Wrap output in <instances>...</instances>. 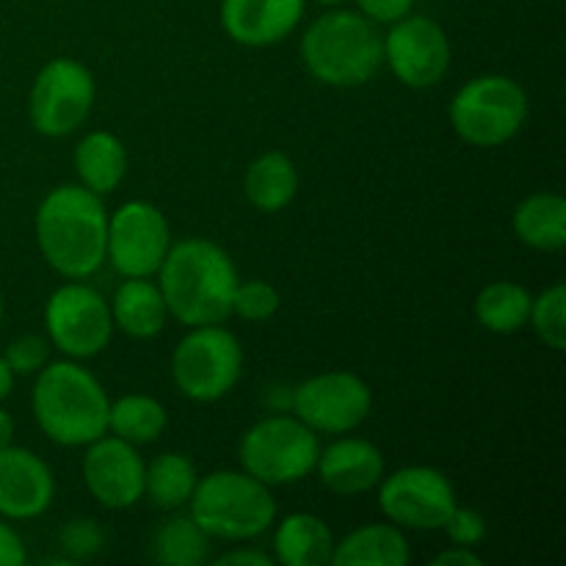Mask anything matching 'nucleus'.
I'll return each mask as SVG.
<instances>
[{
    "instance_id": "nucleus-35",
    "label": "nucleus",
    "mask_w": 566,
    "mask_h": 566,
    "mask_svg": "<svg viewBox=\"0 0 566 566\" xmlns=\"http://www.w3.org/2000/svg\"><path fill=\"white\" fill-rule=\"evenodd\" d=\"M28 562V551L22 536L0 517V566H22Z\"/></svg>"
},
{
    "instance_id": "nucleus-28",
    "label": "nucleus",
    "mask_w": 566,
    "mask_h": 566,
    "mask_svg": "<svg viewBox=\"0 0 566 566\" xmlns=\"http://www.w3.org/2000/svg\"><path fill=\"white\" fill-rule=\"evenodd\" d=\"M153 556L164 566H202L210 556V536L191 514L171 517L155 534Z\"/></svg>"
},
{
    "instance_id": "nucleus-2",
    "label": "nucleus",
    "mask_w": 566,
    "mask_h": 566,
    "mask_svg": "<svg viewBox=\"0 0 566 566\" xmlns=\"http://www.w3.org/2000/svg\"><path fill=\"white\" fill-rule=\"evenodd\" d=\"M155 276L169 318L186 329L224 324L232 315V296L241 276L219 243L208 238H186L171 243Z\"/></svg>"
},
{
    "instance_id": "nucleus-27",
    "label": "nucleus",
    "mask_w": 566,
    "mask_h": 566,
    "mask_svg": "<svg viewBox=\"0 0 566 566\" xmlns=\"http://www.w3.org/2000/svg\"><path fill=\"white\" fill-rule=\"evenodd\" d=\"M197 464L186 457V453H158L153 462L147 464V475H144V495L164 512H177V509L188 506L193 490H197Z\"/></svg>"
},
{
    "instance_id": "nucleus-26",
    "label": "nucleus",
    "mask_w": 566,
    "mask_h": 566,
    "mask_svg": "<svg viewBox=\"0 0 566 566\" xmlns=\"http://www.w3.org/2000/svg\"><path fill=\"white\" fill-rule=\"evenodd\" d=\"M169 426V412L164 403L144 392H130L108 407V434L130 442V446H149L164 437Z\"/></svg>"
},
{
    "instance_id": "nucleus-8",
    "label": "nucleus",
    "mask_w": 566,
    "mask_h": 566,
    "mask_svg": "<svg viewBox=\"0 0 566 566\" xmlns=\"http://www.w3.org/2000/svg\"><path fill=\"white\" fill-rule=\"evenodd\" d=\"M241 374V340L221 324L191 326L171 352V379L188 401H221L235 390Z\"/></svg>"
},
{
    "instance_id": "nucleus-3",
    "label": "nucleus",
    "mask_w": 566,
    "mask_h": 566,
    "mask_svg": "<svg viewBox=\"0 0 566 566\" xmlns=\"http://www.w3.org/2000/svg\"><path fill=\"white\" fill-rule=\"evenodd\" d=\"M111 398L77 359H55L36 374L31 409L36 426L61 448H86L108 434Z\"/></svg>"
},
{
    "instance_id": "nucleus-4",
    "label": "nucleus",
    "mask_w": 566,
    "mask_h": 566,
    "mask_svg": "<svg viewBox=\"0 0 566 566\" xmlns=\"http://www.w3.org/2000/svg\"><path fill=\"white\" fill-rule=\"evenodd\" d=\"M304 70L332 88H354L374 81L385 64L381 31L357 9L332 6L315 17L298 48Z\"/></svg>"
},
{
    "instance_id": "nucleus-10",
    "label": "nucleus",
    "mask_w": 566,
    "mask_h": 566,
    "mask_svg": "<svg viewBox=\"0 0 566 566\" xmlns=\"http://www.w3.org/2000/svg\"><path fill=\"white\" fill-rule=\"evenodd\" d=\"M44 332L50 346L59 348L64 357L83 363L108 348L114 318L97 287L83 280H70L55 287L44 304Z\"/></svg>"
},
{
    "instance_id": "nucleus-33",
    "label": "nucleus",
    "mask_w": 566,
    "mask_h": 566,
    "mask_svg": "<svg viewBox=\"0 0 566 566\" xmlns=\"http://www.w3.org/2000/svg\"><path fill=\"white\" fill-rule=\"evenodd\" d=\"M440 531H446L451 545L479 547L486 536V520L479 512H473V509H462L457 503V509L448 514L446 525Z\"/></svg>"
},
{
    "instance_id": "nucleus-1",
    "label": "nucleus",
    "mask_w": 566,
    "mask_h": 566,
    "mask_svg": "<svg viewBox=\"0 0 566 566\" xmlns=\"http://www.w3.org/2000/svg\"><path fill=\"white\" fill-rule=\"evenodd\" d=\"M36 247L64 280H88L105 263L108 210L103 197L81 182L50 188L36 208Z\"/></svg>"
},
{
    "instance_id": "nucleus-17",
    "label": "nucleus",
    "mask_w": 566,
    "mask_h": 566,
    "mask_svg": "<svg viewBox=\"0 0 566 566\" xmlns=\"http://www.w3.org/2000/svg\"><path fill=\"white\" fill-rule=\"evenodd\" d=\"M307 0H221V28L243 48H271L302 22Z\"/></svg>"
},
{
    "instance_id": "nucleus-20",
    "label": "nucleus",
    "mask_w": 566,
    "mask_h": 566,
    "mask_svg": "<svg viewBox=\"0 0 566 566\" xmlns=\"http://www.w3.org/2000/svg\"><path fill=\"white\" fill-rule=\"evenodd\" d=\"M335 534L324 517L310 512H293L276 523L274 562L282 566H326L332 564Z\"/></svg>"
},
{
    "instance_id": "nucleus-36",
    "label": "nucleus",
    "mask_w": 566,
    "mask_h": 566,
    "mask_svg": "<svg viewBox=\"0 0 566 566\" xmlns=\"http://www.w3.org/2000/svg\"><path fill=\"white\" fill-rule=\"evenodd\" d=\"M219 566H274V556L258 551V547H238V551L221 553L216 558Z\"/></svg>"
},
{
    "instance_id": "nucleus-12",
    "label": "nucleus",
    "mask_w": 566,
    "mask_h": 566,
    "mask_svg": "<svg viewBox=\"0 0 566 566\" xmlns=\"http://www.w3.org/2000/svg\"><path fill=\"white\" fill-rule=\"evenodd\" d=\"M171 227L164 210L144 199H130L108 213V238H105V260L116 274L155 276L169 254Z\"/></svg>"
},
{
    "instance_id": "nucleus-37",
    "label": "nucleus",
    "mask_w": 566,
    "mask_h": 566,
    "mask_svg": "<svg viewBox=\"0 0 566 566\" xmlns=\"http://www.w3.org/2000/svg\"><path fill=\"white\" fill-rule=\"evenodd\" d=\"M484 558L475 553V547H462V545H451L448 551H442L440 556L431 558V566H481Z\"/></svg>"
},
{
    "instance_id": "nucleus-5",
    "label": "nucleus",
    "mask_w": 566,
    "mask_h": 566,
    "mask_svg": "<svg viewBox=\"0 0 566 566\" xmlns=\"http://www.w3.org/2000/svg\"><path fill=\"white\" fill-rule=\"evenodd\" d=\"M188 506L199 528L221 542H252L276 523L271 486L243 470H213L202 475Z\"/></svg>"
},
{
    "instance_id": "nucleus-22",
    "label": "nucleus",
    "mask_w": 566,
    "mask_h": 566,
    "mask_svg": "<svg viewBox=\"0 0 566 566\" xmlns=\"http://www.w3.org/2000/svg\"><path fill=\"white\" fill-rule=\"evenodd\" d=\"M409 542L392 523H368L335 542L332 566H403L409 564Z\"/></svg>"
},
{
    "instance_id": "nucleus-40",
    "label": "nucleus",
    "mask_w": 566,
    "mask_h": 566,
    "mask_svg": "<svg viewBox=\"0 0 566 566\" xmlns=\"http://www.w3.org/2000/svg\"><path fill=\"white\" fill-rule=\"evenodd\" d=\"M313 3L326 6V9H332V6H340V3H346V0H313Z\"/></svg>"
},
{
    "instance_id": "nucleus-21",
    "label": "nucleus",
    "mask_w": 566,
    "mask_h": 566,
    "mask_svg": "<svg viewBox=\"0 0 566 566\" xmlns=\"http://www.w3.org/2000/svg\"><path fill=\"white\" fill-rule=\"evenodd\" d=\"M77 182L97 197H108L122 186L127 175V149L119 136L108 130H92L77 142L75 155Z\"/></svg>"
},
{
    "instance_id": "nucleus-24",
    "label": "nucleus",
    "mask_w": 566,
    "mask_h": 566,
    "mask_svg": "<svg viewBox=\"0 0 566 566\" xmlns=\"http://www.w3.org/2000/svg\"><path fill=\"white\" fill-rule=\"evenodd\" d=\"M243 193L260 213H280L298 193L296 164L276 149L258 155L243 177Z\"/></svg>"
},
{
    "instance_id": "nucleus-11",
    "label": "nucleus",
    "mask_w": 566,
    "mask_h": 566,
    "mask_svg": "<svg viewBox=\"0 0 566 566\" xmlns=\"http://www.w3.org/2000/svg\"><path fill=\"white\" fill-rule=\"evenodd\" d=\"M374 392L352 370H326L293 387L291 412L315 434H352L368 420Z\"/></svg>"
},
{
    "instance_id": "nucleus-29",
    "label": "nucleus",
    "mask_w": 566,
    "mask_h": 566,
    "mask_svg": "<svg viewBox=\"0 0 566 566\" xmlns=\"http://www.w3.org/2000/svg\"><path fill=\"white\" fill-rule=\"evenodd\" d=\"M528 324L534 326L536 337L553 352L566 348V287L564 282L547 287L531 302Z\"/></svg>"
},
{
    "instance_id": "nucleus-41",
    "label": "nucleus",
    "mask_w": 566,
    "mask_h": 566,
    "mask_svg": "<svg viewBox=\"0 0 566 566\" xmlns=\"http://www.w3.org/2000/svg\"><path fill=\"white\" fill-rule=\"evenodd\" d=\"M0 324H3V296H0Z\"/></svg>"
},
{
    "instance_id": "nucleus-34",
    "label": "nucleus",
    "mask_w": 566,
    "mask_h": 566,
    "mask_svg": "<svg viewBox=\"0 0 566 566\" xmlns=\"http://www.w3.org/2000/svg\"><path fill=\"white\" fill-rule=\"evenodd\" d=\"M418 0H357V11H363L376 25H390L415 9Z\"/></svg>"
},
{
    "instance_id": "nucleus-14",
    "label": "nucleus",
    "mask_w": 566,
    "mask_h": 566,
    "mask_svg": "<svg viewBox=\"0 0 566 566\" xmlns=\"http://www.w3.org/2000/svg\"><path fill=\"white\" fill-rule=\"evenodd\" d=\"M385 64L407 88H431L451 70V42L440 22L409 11L381 33Z\"/></svg>"
},
{
    "instance_id": "nucleus-39",
    "label": "nucleus",
    "mask_w": 566,
    "mask_h": 566,
    "mask_svg": "<svg viewBox=\"0 0 566 566\" xmlns=\"http://www.w3.org/2000/svg\"><path fill=\"white\" fill-rule=\"evenodd\" d=\"M14 379L17 376L11 374V368L6 365L3 354H0V401H6V398L11 396V390H14Z\"/></svg>"
},
{
    "instance_id": "nucleus-18",
    "label": "nucleus",
    "mask_w": 566,
    "mask_h": 566,
    "mask_svg": "<svg viewBox=\"0 0 566 566\" xmlns=\"http://www.w3.org/2000/svg\"><path fill=\"white\" fill-rule=\"evenodd\" d=\"M315 473L329 492L354 497L379 486V481L387 473V462L385 453L370 440L340 434L332 446L321 448Z\"/></svg>"
},
{
    "instance_id": "nucleus-6",
    "label": "nucleus",
    "mask_w": 566,
    "mask_h": 566,
    "mask_svg": "<svg viewBox=\"0 0 566 566\" xmlns=\"http://www.w3.org/2000/svg\"><path fill=\"white\" fill-rule=\"evenodd\" d=\"M321 434L293 412H274L249 426L238 446L241 470L265 486H291L315 473Z\"/></svg>"
},
{
    "instance_id": "nucleus-31",
    "label": "nucleus",
    "mask_w": 566,
    "mask_h": 566,
    "mask_svg": "<svg viewBox=\"0 0 566 566\" xmlns=\"http://www.w3.org/2000/svg\"><path fill=\"white\" fill-rule=\"evenodd\" d=\"M6 365L14 376H33L50 363V340L42 335H20L6 346Z\"/></svg>"
},
{
    "instance_id": "nucleus-13",
    "label": "nucleus",
    "mask_w": 566,
    "mask_h": 566,
    "mask_svg": "<svg viewBox=\"0 0 566 566\" xmlns=\"http://www.w3.org/2000/svg\"><path fill=\"white\" fill-rule=\"evenodd\" d=\"M376 490L387 523L403 531H440L459 503L451 479L426 464L385 473Z\"/></svg>"
},
{
    "instance_id": "nucleus-30",
    "label": "nucleus",
    "mask_w": 566,
    "mask_h": 566,
    "mask_svg": "<svg viewBox=\"0 0 566 566\" xmlns=\"http://www.w3.org/2000/svg\"><path fill=\"white\" fill-rule=\"evenodd\" d=\"M280 313V291L265 280H238L235 296H232V315L249 321V324H263Z\"/></svg>"
},
{
    "instance_id": "nucleus-38",
    "label": "nucleus",
    "mask_w": 566,
    "mask_h": 566,
    "mask_svg": "<svg viewBox=\"0 0 566 566\" xmlns=\"http://www.w3.org/2000/svg\"><path fill=\"white\" fill-rule=\"evenodd\" d=\"M11 440H14V418L0 407V451L11 446Z\"/></svg>"
},
{
    "instance_id": "nucleus-15",
    "label": "nucleus",
    "mask_w": 566,
    "mask_h": 566,
    "mask_svg": "<svg viewBox=\"0 0 566 566\" xmlns=\"http://www.w3.org/2000/svg\"><path fill=\"white\" fill-rule=\"evenodd\" d=\"M81 473L88 495L111 512L133 509L144 497L147 462L136 446L114 434H103L99 440L88 442Z\"/></svg>"
},
{
    "instance_id": "nucleus-25",
    "label": "nucleus",
    "mask_w": 566,
    "mask_h": 566,
    "mask_svg": "<svg viewBox=\"0 0 566 566\" xmlns=\"http://www.w3.org/2000/svg\"><path fill=\"white\" fill-rule=\"evenodd\" d=\"M531 302H534V296H531L528 287L512 280H497L481 287L473 313L475 321L492 335H514L528 324Z\"/></svg>"
},
{
    "instance_id": "nucleus-7",
    "label": "nucleus",
    "mask_w": 566,
    "mask_h": 566,
    "mask_svg": "<svg viewBox=\"0 0 566 566\" xmlns=\"http://www.w3.org/2000/svg\"><path fill=\"white\" fill-rule=\"evenodd\" d=\"M528 92L509 75H479L448 105L453 133L470 147H501L528 122Z\"/></svg>"
},
{
    "instance_id": "nucleus-32",
    "label": "nucleus",
    "mask_w": 566,
    "mask_h": 566,
    "mask_svg": "<svg viewBox=\"0 0 566 566\" xmlns=\"http://www.w3.org/2000/svg\"><path fill=\"white\" fill-rule=\"evenodd\" d=\"M61 547L70 556V562H86L94 558L105 545V531L99 528L97 520H70L59 534Z\"/></svg>"
},
{
    "instance_id": "nucleus-9",
    "label": "nucleus",
    "mask_w": 566,
    "mask_h": 566,
    "mask_svg": "<svg viewBox=\"0 0 566 566\" xmlns=\"http://www.w3.org/2000/svg\"><path fill=\"white\" fill-rule=\"evenodd\" d=\"M97 97V83L86 64L75 59H50L33 77L28 94V119L44 138L72 136L88 119Z\"/></svg>"
},
{
    "instance_id": "nucleus-16",
    "label": "nucleus",
    "mask_w": 566,
    "mask_h": 566,
    "mask_svg": "<svg viewBox=\"0 0 566 566\" xmlns=\"http://www.w3.org/2000/svg\"><path fill=\"white\" fill-rule=\"evenodd\" d=\"M55 475L31 448L6 446L0 451V517L11 523L36 520L53 506Z\"/></svg>"
},
{
    "instance_id": "nucleus-23",
    "label": "nucleus",
    "mask_w": 566,
    "mask_h": 566,
    "mask_svg": "<svg viewBox=\"0 0 566 566\" xmlns=\"http://www.w3.org/2000/svg\"><path fill=\"white\" fill-rule=\"evenodd\" d=\"M512 230L528 249L562 252L566 247V199L553 191L531 193L514 208Z\"/></svg>"
},
{
    "instance_id": "nucleus-19",
    "label": "nucleus",
    "mask_w": 566,
    "mask_h": 566,
    "mask_svg": "<svg viewBox=\"0 0 566 566\" xmlns=\"http://www.w3.org/2000/svg\"><path fill=\"white\" fill-rule=\"evenodd\" d=\"M108 307L114 329L125 332L133 340H153L169 324L164 293L153 276H130L122 282Z\"/></svg>"
}]
</instances>
